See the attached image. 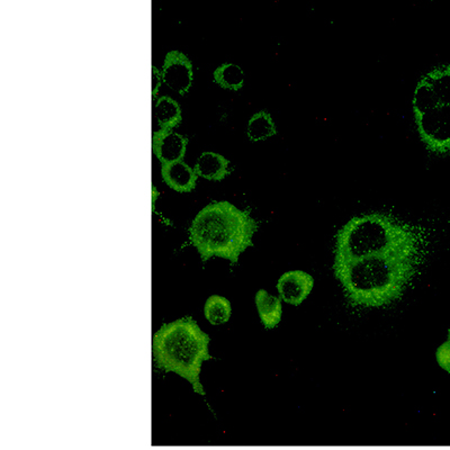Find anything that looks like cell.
<instances>
[{
  "label": "cell",
  "instance_id": "obj_1",
  "mask_svg": "<svg viewBox=\"0 0 450 450\" xmlns=\"http://www.w3.org/2000/svg\"><path fill=\"white\" fill-rule=\"evenodd\" d=\"M350 302L381 307L400 299L416 273V258L376 256L334 265Z\"/></svg>",
  "mask_w": 450,
  "mask_h": 450
},
{
  "label": "cell",
  "instance_id": "obj_2",
  "mask_svg": "<svg viewBox=\"0 0 450 450\" xmlns=\"http://www.w3.org/2000/svg\"><path fill=\"white\" fill-rule=\"evenodd\" d=\"M416 234L408 225L383 213L352 217L336 234L334 264L376 257L418 258Z\"/></svg>",
  "mask_w": 450,
  "mask_h": 450
},
{
  "label": "cell",
  "instance_id": "obj_3",
  "mask_svg": "<svg viewBox=\"0 0 450 450\" xmlns=\"http://www.w3.org/2000/svg\"><path fill=\"white\" fill-rule=\"evenodd\" d=\"M257 222L246 211L229 201H216L201 209L191 223V242L203 261L220 257L238 264L257 232Z\"/></svg>",
  "mask_w": 450,
  "mask_h": 450
},
{
  "label": "cell",
  "instance_id": "obj_4",
  "mask_svg": "<svg viewBox=\"0 0 450 450\" xmlns=\"http://www.w3.org/2000/svg\"><path fill=\"white\" fill-rule=\"evenodd\" d=\"M412 111L424 148L434 156H450V64L434 66L419 79Z\"/></svg>",
  "mask_w": 450,
  "mask_h": 450
},
{
  "label": "cell",
  "instance_id": "obj_5",
  "mask_svg": "<svg viewBox=\"0 0 450 450\" xmlns=\"http://www.w3.org/2000/svg\"><path fill=\"white\" fill-rule=\"evenodd\" d=\"M209 344V336L191 318L164 324L154 336V363L166 373H176L189 381L195 392L204 395L199 373L201 364L212 359Z\"/></svg>",
  "mask_w": 450,
  "mask_h": 450
},
{
  "label": "cell",
  "instance_id": "obj_6",
  "mask_svg": "<svg viewBox=\"0 0 450 450\" xmlns=\"http://www.w3.org/2000/svg\"><path fill=\"white\" fill-rule=\"evenodd\" d=\"M161 78L170 89L179 95H185L193 81L191 60L179 51H171L164 58Z\"/></svg>",
  "mask_w": 450,
  "mask_h": 450
},
{
  "label": "cell",
  "instance_id": "obj_7",
  "mask_svg": "<svg viewBox=\"0 0 450 450\" xmlns=\"http://www.w3.org/2000/svg\"><path fill=\"white\" fill-rule=\"evenodd\" d=\"M314 286V279L302 270H293L284 274L277 284L279 296L284 302L299 305L304 302Z\"/></svg>",
  "mask_w": 450,
  "mask_h": 450
},
{
  "label": "cell",
  "instance_id": "obj_8",
  "mask_svg": "<svg viewBox=\"0 0 450 450\" xmlns=\"http://www.w3.org/2000/svg\"><path fill=\"white\" fill-rule=\"evenodd\" d=\"M187 141L172 131L159 130L152 136V150L161 164L179 161L185 156Z\"/></svg>",
  "mask_w": 450,
  "mask_h": 450
},
{
  "label": "cell",
  "instance_id": "obj_9",
  "mask_svg": "<svg viewBox=\"0 0 450 450\" xmlns=\"http://www.w3.org/2000/svg\"><path fill=\"white\" fill-rule=\"evenodd\" d=\"M161 176L170 189L179 193H189L196 185V172L183 160L161 164Z\"/></svg>",
  "mask_w": 450,
  "mask_h": 450
},
{
  "label": "cell",
  "instance_id": "obj_10",
  "mask_svg": "<svg viewBox=\"0 0 450 450\" xmlns=\"http://www.w3.org/2000/svg\"><path fill=\"white\" fill-rule=\"evenodd\" d=\"M194 170L199 177L220 181L230 174V161L215 152H204L199 156Z\"/></svg>",
  "mask_w": 450,
  "mask_h": 450
},
{
  "label": "cell",
  "instance_id": "obj_11",
  "mask_svg": "<svg viewBox=\"0 0 450 450\" xmlns=\"http://www.w3.org/2000/svg\"><path fill=\"white\" fill-rule=\"evenodd\" d=\"M256 305L260 320L266 329L275 328L281 322L283 307L279 297L269 295L267 291L260 289L256 294Z\"/></svg>",
  "mask_w": 450,
  "mask_h": 450
},
{
  "label": "cell",
  "instance_id": "obj_12",
  "mask_svg": "<svg viewBox=\"0 0 450 450\" xmlns=\"http://www.w3.org/2000/svg\"><path fill=\"white\" fill-rule=\"evenodd\" d=\"M154 115L158 119L160 130L171 131L181 123V109L177 101L168 96L160 97L156 101Z\"/></svg>",
  "mask_w": 450,
  "mask_h": 450
},
{
  "label": "cell",
  "instance_id": "obj_13",
  "mask_svg": "<svg viewBox=\"0 0 450 450\" xmlns=\"http://www.w3.org/2000/svg\"><path fill=\"white\" fill-rule=\"evenodd\" d=\"M277 133L273 116L265 111H260L252 115L248 123L246 134L254 142L267 140Z\"/></svg>",
  "mask_w": 450,
  "mask_h": 450
},
{
  "label": "cell",
  "instance_id": "obj_14",
  "mask_svg": "<svg viewBox=\"0 0 450 450\" xmlns=\"http://www.w3.org/2000/svg\"><path fill=\"white\" fill-rule=\"evenodd\" d=\"M214 81L224 89L238 91L244 87V70L234 64H222L214 71Z\"/></svg>",
  "mask_w": 450,
  "mask_h": 450
},
{
  "label": "cell",
  "instance_id": "obj_15",
  "mask_svg": "<svg viewBox=\"0 0 450 450\" xmlns=\"http://www.w3.org/2000/svg\"><path fill=\"white\" fill-rule=\"evenodd\" d=\"M205 318L209 324L219 326V324L228 322L231 316V304L229 299L225 297L214 296L209 297L206 301L204 309Z\"/></svg>",
  "mask_w": 450,
  "mask_h": 450
},
{
  "label": "cell",
  "instance_id": "obj_16",
  "mask_svg": "<svg viewBox=\"0 0 450 450\" xmlns=\"http://www.w3.org/2000/svg\"><path fill=\"white\" fill-rule=\"evenodd\" d=\"M436 358L440 367L450 374V341L447 340L438 348Z\"/></svg>",
  "mask_w": 450,
  "mask_h": 450
},
{
  "label": "cell",
  "instance_id": "obj_17",
  "mask_svg": "<svg viewBox=\"0 0 450 450\" xmlns=\"http://www.w3.org/2000/svg\"><path fill=\"white\" fill-rule=\"evenodd\" d=\"M161 72L158 71L156 68L152 66V99H156L159 86L161 85Z\"/></svg>",
  "mask_w": 450,
  "mask_h": 450
},
{
  "label": "cell",
  "instance_id": "obj_18",
  "mask_svg": "<svg viewBox=\"0 0 450 450\" xmlns=\"http://www.w3.org/2000/svg\"><path fill=\"white\" fill-rule=\"evenodd\" d=\"M448 341H450V329L448 330Z\"/></svg>",
  "mask_w": 450,
  "mask_h": 450
}]
</instances>
